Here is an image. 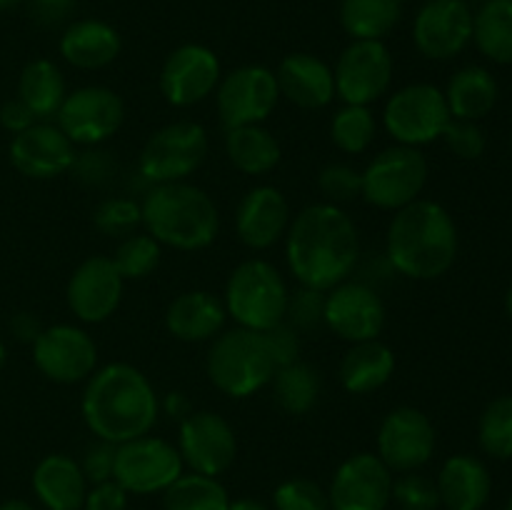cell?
Segmentation results:
<instances>
[{"label":"cell","mask_w":512,"mask_h":510,"mask_svg":"<svg viewBox=\"0 0 512 510\" xmlns=\"http://www.w3.org/2000/svg\"><path fill=\"white\" fill-rule=\"evenodd\" d=\"M285 263L295 283L323 290L340 285L360 263V235L355 220L340 205L313 203L293 215L285 233Z\"/></svg>","instance_id":"6da1fadb"},{"label":"cell","mask_w":512,"mask_h":510,"mask_svg":"<svg viewBox=\"0 0 512 510\" xmlns=\"http://www.w3.org/2000/svg\"><path fill=\"white\" fill-rule=\"evenodd\" d=\"M80 413L95 438L120 445L153 433L160 398L143 370L130 363H108L85 380Z\"/></svg>","instance_id":"7a4b0ae2"},{"label":"cell","mask_w":512,"mask_h":510,"mask_svg":"<svg viewBox=\"0 0 512 510\" xmlns=\"http://www.w3.org/2000/svg\"><path fill=\"white\" fill-rule=\"evenodd\" d=\"M458 258V228L448 210L418 198L393 213L385 233V260L408 280L443 278Z\"/></svg>","instance_id":"3957f363"},{"label":"cell","mask_w":512,"mask_h":510,"mask_svg":"<svg viewBox=\"0 0 512 510\" xmlns=\"http://www.w3.org/2000/svg\"><path fill=\"white\" fill-rule=\"evenodd\" d=\"M140 210L145 233L163 248L180 253L210 248L220 233V210L213 195L188 180L150 185L140 200Z\"/></svg>","instance_id":"277c9868"},{"label":"cell","mask_w":512,"mask_h":510,"mask_svg":"<svg viewBox=\"0 0 512 510\" xmlns=\"http://www.w3.org/2000/svg\"><path fill=\"white\" fill-rule=\"evenodd\" d=\"M205 373L215 390L233 400H248L268 388L275 375V360L263 333L235 325L210 340Z\"/></svg>","instance_id":"5b68a950"},{"label":"cell","mask_w":512,"mask_h":510,"mask_svg":"<svg viewBox=\"0 0 512 510\" xmlns=\"http://www.w3.org/2000/svg\"><path fill=\"white\" fill-rule=\"evenodd\" d=\"M290 288L283 273L265 258H248L235 265L225 283L223 305L238 328L268 333L285 323Z\"/></svg>","instance_id":"8992f818"},{"label":"cell","mask_w":512,"mask_h":510,"mask_svg":"<svg viewBox=\"0 0 512 510\" xmlns=\"http://www.w3.org/2000/svg\"><path fill=\"white\" fill-rule=\"evenodd\" d=\"M430 165L420 148L390 145L380 150L363 170H360V198L378 210L398 213L405 205L415 203L428 185Z\"/></svg>","instance_id":"52a82bcc"},{"label":"cell","mask_w":512,"mask_h":510,"mask_svg":"<svg viewBox=\"0 0 512 510\" xmlns=\"http://www.w3.org/2000/svg\"><path fill=\"white\" fill-rule=\"evenodd\" d=\"M208 130L195 120H175L155 130L138 155V175L148 185L188 180L205 163Z\"/></svg>","instance_id":"ba28073f"},{"label":"cell","mask_w":512,"mask_h":510,"mask_svg":"<svg viewBox=\"0 0 512 510\" xmlns=\"http://www.w3.org/2000/svg\"><path fill=\"white\" fill-rule=\"evenodd\" d=\"M445 93L433 83H410L388 93L383 108V128L398 145L423 148L443 138L450 123Z\"/></svg>","instance_id":"9c48e42d"},{"label":"cell","mask_w":512,"mask_h":510,"mask_svg":"<svg viewBox=\"0 0 512 510\" xmlns=\"http://www.w3.org/2000/svg\"><path fill=\"white\" fill-rule=\"evenodd\" d=\"M125 123V103L108 85H83L68 90L55 125L75 148H100L118 135Z\"/></svg>","instance_id":"30bf717a"},{"label":"cell","mask_w":512,"mask_h":510,"mask_svg":"<svg viewBox=\"0 0 512 510\" xmlns=\"http://www.w3.org/2000/svg\"><path fill=\"white\" fill-rule=\"evenodd\" d=\"M183 473L185 463L175 443L153 433L115 448L113 480L123 485L128 495L165 493Z\"/></svg>","instance_id":"8fae6325"},{"label":"cell","mask_w":512,"mask_h":510,"mask_svg":"<svg viewBox=\"0 0 512 510\" xmlns=\"http://www.w3.org/2000/svg\"><path fill=\"white\" fill-rule=\"evenodd\" d=\"M280 103L275 70L268 65H240L220 78L215 88V108L225 130L240 125H263Z\"/></svg>","instance_id":"7c38bea8"},{"label":"cell","mask_w":512,"mask_h":510,"mask_svg":"<svg viewBox=\"0 0 512 510\" xmlns=\"http://www.w3.org/2000/svg\"><path fill=\"white\" fill-rule=\"evenodd\" d=\"M335 98L345 105H373L393 88L395 60L385 40H350L333 68Z\"/></svg>","instance_id":"4fadbf2b"},{"label":"cell","mask_w":512,"mask_h":510,"mask_svg":"<svg viewBox=\"0 0 512 510\" xmlns=\"http://www.w3.org/2000/svg\"><path fill=\"white\" fill-rule=\"evenodd\" d=\"M33 363L50 383H85L98 370V343L80 325H48L33 343Z\"/></svg>","instance_id":"5bb4252c"},{"label":"cell","mask_w":512,"mask_h":510,"mask_svg":"<svg viewBox=\"0 0 512 510\" xmlns=\"http://www.w3.org/2000/svg\"><path fill=\"white\" fill-rule=\"evenodd\" d=\"M438 445L435 425L413 405H398L380 420L375 435V455L393 470V475L413 473L430 463Z\"/></svg>","instance_id":"9a60e30c"},{"label":"cell","mask_w":512,"mask_h":510,"mask_svg":"<svg viewBox=\"0 0 512 510\" xmlns=\"http://www.w3.org/2000/svg\"><path fill=\"white\" fill-rule=\"evenodd\" d=\"M178 453L185 468L200 475H223L238 458V435L215 410H193L178 425Z\"/></svg>","instance_id":"2e32d148"},{"label":"cell","mask_w":512,"mask_h":510,"mask_svg":"<svg viewBox=\"0 0 512 510\" xmlns=\"http://www.w3.org/2000/svg\"><path fill=\"white\" fill-rule=\"evenodd\" d=\"M223 65L213 48L203 43H183L170 50L160 68L158 85L165 103L173 108H193L215 95Z\"/></svg>","instance_id":"e0dca14e"},{"label":"cell","mask_w":512,"mask_h":510,"mask_svg":"<svg viewBox=\"0 0 512 510\" xmlns=\"http://www.w3.org/2000/svg\"><path fill=\"white\" fill-rule=\"evenodd\" d=\"M125 295V278L110 255H88L70 273L65 285V303L75 320L100 325L118 313Z\"/></svg>","instance_id":"ac0fdd59"},{"label":"cell","mask_w":512,"mask_h":510,"mask_svg":"<svg viewBox=\"0 0 512 510\" xmlns=\"http://www.w3.org/2000/svg\"><path fill=\"white\" fill-rule=\"evenodd\" d=\"M388 310L373 285L363 280H343L325 293V328L345 343L378 340L385 330Z\"/></svg>","instance_id":"d6986e66"},{"label":"cell","mask_w":512,"mask_h":510,"mask_svg":"<svg viewBox=\"0 0 512 510\" xmlns=\"http://www.w3.org/2000/svg\"><path fill=\"white\" fill-rule=\"evenodd\" d=\"M393 470L375 453H353L335 468L328 488L330 510H388Z\"/></svg>","instance_id":"ffe728a7"},{"label":"cell","mask_w":512,"mask_h":510,"mask_svg":"<svg viewBox=\"0 0 512 510\" xmlns=\"http://www.w3.org/2000/svg\"><path fill=\"white\" fill-rule=\"evenodd\" d=\"M468 0H425L413 20V45L428 60H453L473 40Z\"/></svg>","instance_id":"44dd1931"},{"label":"cell","mask_w":512,"mask_h":510,"mask_svg":"<svg viewBox=\"0 0 512 510\" xmlns=\"http://www.w3.org/2000/svg\"><path fill=\"white\" fill-rule=\"evenodd\" d=\"M10 163L20 175L30 180H53L68 175L78 155L68 135L55 120H38L10 140Z\"/></svg>","instance_id":"7402d4cb"},{"label":"cell","mask_w":512,"mask_h":510,"mask_svg":"<svg viewBox=\"0 0 512 510\" xmlns=\"http://www.w3.org/2000/svg\"><path fill=\"white\" fill-rule=\"evenodd\" d=\"M290 203L275 185H255L235 208V235L245 248L270 250L285 238L290 228Z\"/></svg>","instance_id":"603a6c76"},{"label":"cell","mask_w":512,"mask_h":510,"mask_svg":"<svg viewBox=\"0 0 512 510\" xmlns=\"http://www.w3.org/2000/svg\"><path fill=\"white\" fill-rule=\"evenodd\" d=\"M280 98L300 110H323L335 100L333 68L313 53H290L280 60L278 70Z\"/></svg>","instance_id":"cb8c5ba5"},{"label":"cell","mask_w":512,"mask_h":510,"mask_svg":"<svg viewBox=\"0 0 512 510\" xmlns=\"http://www.w3.org/2000/svg\"><path fill=\"white\" fill-rule=\"evenodd\" d=\"M60 58L75 70H103L118 60L123 38L115 25L100 18H80L65 25L58 40Z\"/></svg>","instance_id":"d4e9b609"},{"label":"cell","mask_w":512,"mask_h":510,"mask_svg":"<svg viewBox=\"0 0 512 510\" xmlns=\"http://www.w3.org/2000/svg\"><path fill=\"white\" fill-rule=\"evenodd\" d=\"M225 320L223 298L210 290H185L165 310V328L180 343H210L225 330Z\"/></svg>","instance_id":"484cf974"},{"label":"cell","mask_w":512,"mask_h":510,"mask_svg":"<svg viewBox=\"0 0 512 510\" xmlns=\"http://www.w3.org/2000/svg\"><path fill=\"white\" fill-rule=\"evenodd\" d=\"M33 493L45 510H83L90 483L80 460L68 453H50L35 465Z\"/></svg>","instance_id":"4316f807"},{"label":"cell","mask_w":512,"mask_h":510,"mask_svg":"<svg viewBox=\"0 0 512 510\" xmlns=\"http://www.w3.org/2000/svg\"><path fill=\"white\" fill-rule=\"evenodd\" d=\"M435 485H438L440 505L448 510H483L493 490L488 468L475 455H453L445 460Z\"/></svg>","instance_id":"83f0119b"},{"label":"cell","mask_w":512,"mask_h":510,"mask_svg":"<svg viewBox=\"0 0 512 510\" xmlns=\"http://www.w3.org/2000/svg\"><path fill=\"white\" fill-rule=\"evenodd\" d=\"M395 365L398 360H395L393 348L380 338L353 343L340 360V385L350 395H370L390 383V378L395 375Z\"/></svg>","instance_id":"f1b7e54d"},{"label":"cell","mask_w":512,"mask_h":510,"mask_svg":"<svg viewBox=\"0 0 512 510\" xmlns=\"http://www.w3.org/2000/svg\"><path fill=\"white\" fill-rule=\"evenodd\" d=\"M225 155L238 173L260 178L278 168L283 148L265 125H240L225 130Z\"/></svg>","instance_id":"f546056e"},{"label":"cell","mask_w":512,"mask_h":510,"mask_svg":"<svg viewBox=\"0 0 512 510\" xmlns=\"http://www.w3.org/2000/svg\"><path fill=\"white\" fill-rule=\"evenodd\" d=\"M445 93V103L453 118L458 120H483L498 103V83L493 75L480 65H468L460 68L450 78Z\"/></svg>","instance_id":"4dcf8cb0"},{"label":"cell","mask_w":512,"mask_h":510,"mask_svg":"<svg viewBox=\"0 0 512 510\" xmlns=\"http://www.w3.org/2000/svg\"><path fill=\"white\" fill-rule=\"evenodd\" d=\"M65 95H68L65 75L53 60L35 58L20 70L18 98L28 105L35 120H55Z\"/></svg>","instance_id":"1f68e13d"},{"label":"cell","mask_w":512,"mask_h":510,"mask_svg":"<svg viewBox=\"0 0 512 510\" xmlns=\"http://www.w3.org/2000/svg\"><path fill=\"white\" fill-rule=\"evenodd\" d=\"M403 0H340L338 18L350 40H385L403 20Z\"/></svg>","instance_id":"d6a6232c"},{"label":"cell","mask_w":512,"mask_h":510,"mask_svg":"<svg viewBox=\"0 0 512 510\" xmlns=\"http://www.w3.org/2000/svg\"><path fill=\"white\" fill-rule=\"evenodd\" d=\"M270 390H273L275 403L283 413L308 415L318 405L323 380L313 365L305 363V360H295V363L275 368Z\"/></svg>","instance_id":"836d02e7"},{"label":"cell","mask_w":512,"mask_h":510,"mask_svg":"<svg viewBox=\"0 0 512 510\" xmlns=\"http://www.w3.org/2000/svg\"><path fill=\"white\" fill-rule=\"evenodd\" d=\"M473 40L480 53L500 65H512V0H488L473 18Z\"/></svg>","instance_id":"e575fe53"},{"label":"cell","mask_w":512,"mask_h":510,"mask_svg":"<svg viewBox=\"0 0 512 510\" xmlns=\"http://www.w3.org/2000/svg\"><path fill=\"white\" fill-rule=\"evenodd\" d=\"M230 495L213 475L183 473L163 493V510H228Z\"/></svg>","instance_id":"d590c367"},{"label":"cell","mask_w":512,"mask_h":510,"mask_svg":"<svg viewBox=\"0 0 512 510\" xmlns=\"http://www.w3.org/2000/svg\"><path fill=\"white\" fill-rule=\"evenodd\" d=\"M378 118L368 105H340L330 118V140L345 155H360L375 143Z\"/></svg>","instance_id":"8d00e7d4"},{"label":"cell","mask_w":512,"mask_h":510,"mask_svg":"<svg viewBox=\"0 0 512 510\" xmlns=\"http://www.w3.org/2000/svg\"><path fill=\"white\" fill-rule=\"evenodd\" d=\"M110 258H113L115 268L120 270L125 283L128 280H143L158 270L160 260H163V245L153 235L145 233V230L143 233L138 230V233L128 235V238L118 240V248H115Z\"/></svg>","instance_id":"74e56055"},{"label":"cell","mask_w":512,"mask_h":510,"mask_svg":"<svg viewBox=\"0 0 512 510\" xmlns=\"http://www.w3.org/2000/svg\"><path fill=\"white\" fill-rule=\"evenodd\" d=\"M480 448L495 460L512 458V395L495 398L478 423Z\"/></svg>","instance_id":"f35d334b"},{"label":"cell","mask_w":512,"mask_h":510,"mask_svg":"<svg viewBox=\"0 0 512 510\" xmlns=\"http://www.w3.org/2000/svg\"><path fill=\"white\" fill-rule=\"evenodd\" d=\"M93 225L105 238L115 240H123L128 235L138 233L143 228L140 200L125 198V195H113V198L100 200L93 210Z\"/></svg>","instance_id":"ab89813d"},{"label":"cell","mask_w":512,"mask_h":510,"mask_svg":"<svg viewBox=\"0 0 512 510\" xmlns=\"http://www.w3.org/2000/svg\"><path fill=\"white\" fill-rule=\"evenodd\" d=\"M273 510H330L328 490L310 478H288L273 490Z\"/></svg>","instance_id":"60d3db41"},{"label":"cell","mask_w":512,"mask_h":510,"mask_svg":"<svg viewBox=\"0 0 512 510\" xmlns=\"http://www.w3.org/2000/svg\"><path fill=\"white\" fill-rule=\"evenodd\" d=\"M393 503L400 510H438L440 493L433 478L418 473H403L393 480Z\"/></svg>","instance_id":"b9f144b4"},{"label":"cell","mask_w":512,"mask_h":510,"mask_svg":"<svg viewBox=\"0 0 512 510\" xmlns=\"http://www.w3.org/2000/svg\"><path fill=\"white\" fill-rule=\"evenodd\" d=\"M360 170L348 163H330L318 173V190L323 195V203H333L343 208L345 203H353L360 198Z\"/></svg>","instance_id":"7bdbcfd3"},{"label":"cell","mask_w":512,"mask_h":510,"mask_svg":"<svg viewBox=\"0 0 512 510\" xmlns=\"http://www.w3.org/2000/svg\"><path fill=\"white\" fill-rule=\"evenodd\" d=\"M285 323L293 325L298 333H310V330L325 328V293L323 290H313V288H303V285H298V290H295V293H290Z\"/></svg>","instance_id":"ee69618b"},{"label":"cell","mask_w":512,"mask_h":510,"mask_svg":"<svg viewBox=\"0 0 512 510\" xmlns=\"http://www.w3.org/2000/svg\"><path fill=\"white\" fill-rule=\"evenodd\" d=\"M115 170H118V163L113 160V153L100 145V148H85L83 153L75 155L70 175L88 188H103L113 180Z\"/></svg>","instance_id":"f6af8a7d"},{"label":"cell","mask_w":512,"mask_h":510,"mask_svg":"<svg viewBox=\"0 0 512 510\" xmlns=\"http://www.w3.org/2000/svg\"><path fill=\"white\" fill-rule=\"evenodd\" d=\"M443 140L450 153L460 160H478L485 153V133L473 120L450 118L448 128L443 130Z\"/></svg>","instance_id":"bcb514c9"},{"label":"cell","mask_w":512,"mask_h":510,"mask_svg":"<svg viewBox=\"0 0 512 510\" xmlns=\"http://www.w3.org/2000/svg\"><path fill=\"white\" fill-rule=\"evenodd\" d=\"M115 448H118V445L105 443V440H98V438H95V443H90L88 448H85L83 460H80V468H83L85 478H88L90 485L113 480Z\"/></svg>","instance_id":"7dc6e473"},{"label":"cell","mask_w":512,"mask_h":510,"mask_svg":"<svg viewBox=\"0 0 512 510\" xmlns=\"http://www.w3.org/2000/svg\"><path fill=\"white\" fill-rule=\"evenodd\" d=\"M263 335H265V343H268L270 355H273L275 360V368L300 360V333L293 328V325L280 323Z\"/></svg>","instance_id":"c3c4849f"},{"label":"cell","mask_w":512,"mask_h":510,"mask_svg":"<svg viewBox=\"0 0 512 510\" xmlns=\"http://www.w3.org/2000/svg\"><path fill=\"white\" fill-rule=\"evenodd\" d=\"M128 490L115 480L90 485L85 493L83 510H128Z\"/></svg>","instance_id":"681fc988"},{"label":"cell","mask_w":512,"mask_h":510,"mask_svg":"<svg viewBox=\"0 0 512 510\" xmlns=\"http://www.w3.org/2000/svg\"><path fill=\"white\" fill-rule=\"evenodd\" d=\"M30 8V15L43 28H55L65 23L70 13L75 10V0H25Z\"/></svg>","instance_id":"f907efd6"},{"label":"cell","mask_w":512,"mask_h":510,"mask_svg":"<svg viewBox=\"0 0 512 510\" xmlns=\"http://www.w3.org/2000/svg\"><path fill=\"white\" fill-rule=\"evenodd\" d=\"M33 123H38V120H35V115L30 113V108L18 98V95L0 105V125H3L8 133L18 135L23 133V130H28Z\"/></svg>","instance_id":"816d5d0a"},{"label":"cell","mask_w":512,"mask_h":510,"mask_svg":"<svg viewBox=\"0 0 512 510\" xmlns=\"http://www.w3.org/2000/svg\"><path fill=\"white\" fill-rule=\"evenodd\" d=\"M40 330H43V325H40V320L35 318L33 313H18L10 320V333H13L20 343L33 345L35 338L40 335Z\"/></svg>","instance_id":"f5cc1de1"},{"label":"cell","mask_w":512,"mask_h":510,"mask_svg":"<svg viewBox=\"0 0 512 510\" xmlns=\"http://www.w3.org/2000/svg\"><path fill=\"white\" fill-rule=\"evenodd\" d=\"M160 410H165L170 418H178V423L185 418V415L193 413V408H190V400L185 398L183 393L165 395V400H160Z\"/></svg>","instance_id":"db71d44e"},{"label":"cell","mask_w":512,"mask_h":510,"mask_svg":"<svg viewBox=\"0 0 512 510\" xmlns=\"http://www.w3.org/2000/svg\"><path fill=\"white\" fill-rule=\"evenodd\" d=\"M228 510H270L263 500H255V498H230Z\"/></svg>","instance_id":"11a10c76"},{"label":"cell","mask_w":512,"mask_h":510,"mask_svg":"<svg viewBox=\"0 0 512 510\" xmlns=\"http://www.w3.org/2000/svg\"><path fill=\"white\" fill-rule=\"evenodd\" d=\"M0 510H38L35 505H30L28 500H5V503H0Z\"/></svg>","instance_id":"9f6ffc18"},{"label":"cell","mask_w":512,"mask_h":510,"mask_svg":"<svg viewBox=\"0 0 512 510\" xmlns=\"http://www.w3.org/2000/svg\"><path fill=\"white\" fill-rule=\"evenodd\" d=\"M25 0H0V10H10L15 8V5H23Z\"/></svg>","instance_id":"6f0895ef"},{"label":"cell","mask_w":512,"mask_h":510,"mask_svg":"<svg viewBox=\"0 0 512 510\" xmlns=\"http://www.w3.org/2000/svg\"><path fill=\"white\" fill-rule=\"evenodd\" d=\"M5 363H8V348H5V343L0 340V370L5 368Z\"/></svg>","instance_id":"680465c9"},{"label":"cell","mask_w":512,"mask_h":510,"mask_svg":"<svg viewBox=\"0 0 512 510\" xmlns=\"http://www.w3.org/2000/svg\"><path fill=\"white\" fill-rule=\"evenodd\" d=\"M505 308H508V315H510V320H512V285H510V290H508V298H505Z\"/></svg>","instance_id":"91938a15"},{"label":"cell","mask_w":512,"mask_h":510,"mask_svg":"<svg viewBox=\"0 0 512 510\" xmlns=\"http://www.w3.org/2000/svg\"><path fill=\"white\" fill-rule=\"evenodd\" d=\"M505 510H512V495H510V500H508V508H505Z\"/></svg>","instance_id":"94428289"},{"label":"cell","mask_w":512,"mask_h":510,"mask_svg":"<svg viewBox=\"0 0 512 510\" xmlns=\"http://www.w3.org/2000/svg\"><path fill=\"white\" fill-rule=\"evenodd\" d=\"M475 3H488V0H475Z\"/></svg>","instance_id":"6125c7cd"}]
</instances>
